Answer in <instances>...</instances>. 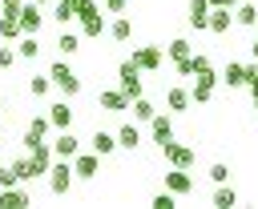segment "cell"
<instances>
[{
    "label": "cell",
    "instance_id": "6da1fadb",
    "mask_svg": "<svg viewBox=\"0 0 258 209\" xmlns=\"http://www.w3.org/2000/svg\"><path fill=\"white\" fill-rule=\"evenodd\" d=\"M44 177H48V193H52V197H64V193L73 189V165H69V161H60V157L48 165V173H44Z\"/></svg>",
    "mask_w": 258,
    "mask_h": 209
},
{
    "label": "cell",
    "instance_id": "7a4b0ae2",
    "mask_svg": "<svg viewBox=\"0 0 258 209\" xmlns=\"http://www.w3.org/2000/svg\"><path fill=\"white\" fill-rule=\"evenodd\" d=\"M48 80H52V84H56L64 96H77V92H81V76H77V72H73L64 60H52V68H48Z\"/></svg>",
    "mask_w": 258,
    "mask_h": 209
},
{
    "label": "cell",
    "instance_id": "3957f363",
    "mask_svg": "<svg viewBox=\"0 0 258 209\" xmlns=\"http://www.w3.org/2000/svg\"><path fill=\"white\" fill-rule=\"evenodd\" d=\"M24 153H28V169H32V181H40V177L48 173V165L56 161L48 141H36V145H32V149H24Z\"/></svg>",
    "mask_w": 258,
    "mask_h": 209
},
{
    "label": "cell",
    "instance_id": "277c9868",
    "mask_svg": "<svg viewBox=\"0 0 258 209\" xmlns=\"http://www.w3.org/2000/svg\"><path fill=\"white\" fill-rule=\"evenodd\" d=\"M141 72H157L161 68V60H165V48L161 44H141V48H133V56H129Z\"/></svg>",
    "mask_w": 258,
    "mask_h": 209
},
{
    "label": "cell",
    "instance_id": "5b68a950",
    "mask_svg": "<svg viewBox=\"0 0 258 209\" xmlns=\"http://www.w3.org/2000/svg\"><path fill=\"white\" fill-rule=\"evenodd\" d=\"M117 88L133 100V96H141V68L133 64V60H121V68H117Z\"/></svg>",
    "mask_w": 258,
    "mask_h": 209
},
{
    "label": "cell",
    "instance_id": "8992f818",
    "mask_svg": "<svg viewBox=\"0 0 258 209\" xmlns=\"http://www.w3.org/2000/svg\"><path fill=\"white\" fill-rule=\"evenodd\" d=\"M145 125H149V141H153L157 149H165V145L173 141V121H169L165 113H153V117H149Z\"/></svg>",
    "mask_w": 258,
    "mask_h": 209
},
{
    "label": "cell",
    "instance_id": "52a82bcc",
    "mask_svg": "<svg viewBox=\"0 0 258 209\" xmlns=\"http://www.w3.org/2000/svg\"><path fill=\"white\" fill-rule=\"evenodd\" d=\"M16 20H20V32H24V36H40V28H44V16H40V4H20V12H16Z\"/></svg>",
    "mask_w": 258,
    "mask_h": 209
},
{
    "label": "cell",
    "instance_id": "ba28073f",
    "mask_svg": "<svg viewBox=\"0 0 258 209\" xmlns=\"http://www.w3.org/2000/svg\"><path fill=\"white\" fill-rule=\"evenodd\" d=\"M81 153V141H77V133L73 129H56V141H52V157H60V161H73Z\"/></svg>",
    "mask_w": 258,
    "mask_h": 209
},
{
    "label": "cell",
    "instance_id": "9c48e42d",
    "mask_svg": "<svg viewBox=\"0 0 258 209\" xmlns=\"http://www.w3.org/2000/svg\"><path fill=\"white\" fill-rule=\"evenodd\" d=\"M69 165H73V177H81V181H93V177L101 173V157H97L93 149H89V153H77Z\"/></svg>",
    "mask_w": 258,
    "mask_h": 209
},
{
    "label": "cell",
    "instance_id": "30bf717a",
    "mask_svg": "<svg viewBox=\"0 0 258 209\" xmlns=\"http://www.w3.org/2000/svg\"><path fill=\"white\" fill-rule=\"evenodd\" d=\"M161 157H165V161H169L173 169H189V165L198 161V153H194L189 145H177V141H169V145L161 149Z\"/></svg>",
    "mask_w": 258,
    "mask_h": 209
},
{
    "label": "cell",
    "instance_id": "8fae6325",
    "mask_svg": "<svg viewBox=\"0 0 258 209\" xmlns=\"http://www.w3.org/2000/svg\"><path fill=\"white\" fill-rule=\"evenodd\" d=\"M165 189H169L173 197H189V193H194V177H189V169H169V173H165Z\"/></svg>",
    "mask_w": 258,
    "mask_h": 209
},
{
    "label": "cell",
    "instance_id": "7c38bea8",
    "mask_svg": "<svg viewBox=\"0 0 258 209\" xmlns=\"http://www.w3.org/2000/svg\"><path fill=\"white\" fill-rule=\"evenodd\" d=\"M24 205H32V197H28L24 185H8V189H0V209H24Z\"/></svg>",
    "mask_w": 258,
    "mask_h": 209
},
{
    "label": "cell",
    "instance_id": "4fadbf2b",
    "mask_svg": "<svg viewBox=\"0 0 258 209\" xmlns=\"http://www.w3.org/2000/svg\"><path fill=\"white\" fill-rule=\"evenodd\" d=\"M97 109H105V113H125V109H129V96H125L121 88H105V92L97 96Z\"/></svg>",
    "mask_w": 258,
    "mask_h": 209
},
{
    "label": "cell",
    "instance_id": "5bb4252c",
    "mask_svg": "<svg viewBox=\"0 0 258 209\" xmlns=\"http://www.w3.org/2000/svg\"><path fill=\"white\" fill-rule=\"evenodd\" d=\"M230 24H234V12H230V8H210L206 28H210L214 36H226V32H230Z\"/></svg>",
    "mask_w": 258,
    "mask_h": 209
},
{
    "label": "cell",
    "instance_id": "9a60e30c",
    "mask_svg": "<svg viewBox=\"0 0 258 209\" xmlns=\"http://www.w3.org/2000/svg\"><path fill=\"white\" fill-rule=\"evenodd\" d=\"M206 20H210V0H189V8H185V24L202 32Z\"/></svg>",
    "mask_w": 258,
    "mask_h": 209
},
{
    "label": "cell",
    "instance_id": "2e32d148",
    "mask_svg": "<svg viewBox=\"0 0 258 209\" xmlns=\"http://www.w3.org/2000/svg\"><path fill=\"white\" fill-rule=\"evenodd\" d=\"M113 137H117V149H129V153L141 149V129H137V125H121Z\"/></svg>",
    "mask_w": 258,
    "mask_h": 209
},
{
    "label": "cell",
    "instance_id": "e0dca14e",
    "mask_svg": "<svg viewBox=\"0 0 258 209\" xmlns=\"http://www.w3.org/2000/svg\"><path fill=\"white\" fill-rule=\"evenodd\" d=\"M89 149H93V153H97V157L105 161V157H109V153L117 149V137H113V133H105V129H97V133L89 137Z\"/></svg>",
    "mask_w": 258,
    "mask_h": 209
},
{
    "label": "cell",
    "instance_id": "ac0fdd59",
    "mask_svg": "<svg viewBox=\"0 0 258 209\" xmlns=\"http://www.w3.org/2000/svg\"><path fill=\"white\" fill-rule=\"evenodd\" d=\"M48 121H52V129H73V109H69V100L48 104Z\"/></svg>",
    "mask_w": 258,
    "mask_h": 209
},
{
    "label": "cell",
    "instance_id": "d6986e66",
    "mask_svg": "<svg viewBox=\"0 0 258 209\" xmlns=\"http://www.w3.org/2000/svg\"><path fill=\"white\" fill-rule=\"evenodd\" d=\"M105 32H109V36H113V40H117V44H125V40H129V36H133V20H129V16H125V12H121V16H117V20H113V24H105Z\"/></svg>",
    "mask_w": 258,
    "mask_h": 209
},
{
    "label": "cell",
    "instance_id": "ffe728a7",
    "mask_svg": "<svg viewBox=\"0 0 258 209\" xmlns=\"http://www.w3.org/2000/svg\"><path fill=\"white\" fill-rule=\"evenodd\" d=\"M254 20H258V4H250V0H238V4H234V24H242V28H254Z\"/></svg>",
    "mask_w": 258,
    "mask_h": 209
},
{
    "label": "cell",
    "instance_id": "44dd1931",
    "mask_svg": "<svg viewBox=\"0 0 258 209\" xmlns=\"http://www.w3.org/2000/svg\"><path fill=\"white\" fill-rule=\"evenodd\" d=\"M165 104H169V113H189V88H169L165 92Z\"/></svg>",
    "mask_w": 258,
    "mask_h": 209
},
{
    "label": "cell",
    "instance_id": "7402d4cb",
    "mask_svg": "<svg viewBox=\"0 0 258 209\" xmlns=\"http://www.w3.org/2000/svg\"><path fill=\"white\" fill-rule=\"evenodd\" d=\"M16 56L20 60H36L40 56V40L36 36H16Z\"/></svg>",
    "mask_w": 258,
    "mask_h": 209
},
{
    "label": "cell",
    "instance_id": "603a6c76",
    "mask_svg": "<svg viewBox=\"0 0 258 209\" xmlns=\"http://www.w3.org/2000/svg\"><path fill=\"white\" fill-rule=\"evenodd\" d=\"M210 205H218V209H234V205H238V193H234V189H230V185L222 181V185L214 189V197H210Z\"/></svg>",
    "mask_w": 258,
    "mask_h": 209
},
{
    "label": "cell",
    "instance_id": "cb8c5ba5",
    "mask_svg": "<svg viewBox=\"0 0 258 209\" xmlns=\"http://www.w3.org/2000/svg\"><path fill=\"white\" fill-rule=\"evenodd\" d=\"M16 36H24L16 12H0V40H16Z\"/></svg>",
    "mask_w": 258,
    "mask_h": 209
},
{
    "label": "cell",
    "instance_id": "d4e9b609",
    "mask_svg": "<svg viewBox=\"0 0 258 209\" xmlns=\"http://www.w3.org/2000/svg\"><path fill=\"white\" fill-rule=\"evenodd\" d=\"M52 20H56V24L77 20V0H52Z\"/></svg>",
    "mask_w": 258,
    "mask_h": 209
},
{
    "label": "cell",
    "instance_id": "484cf974",
    "mask_svg": "<svg viewBox=\"0 0 258 209\" xmlns=\"http://www.w3.org/2000/svg\"><path fill=\"white\" fill-rule=\"evenodd\" d=\"M101 32H105V16H101V12H97V16H85V20H81V36H85V40H97Z\"/></svg>",
    "mask_w": 258,
    "mask_h": 209
},
{
    "label": "cell",
    "instance_id": "4316f807",
    "mask_svg": "<svg viewBox=\"0 0 258 209\" xmlns=\"http://www.w3.org/2000/svg\"><path fill=\"white\" fill-rule=\"evenodd\" d=\"M189 52H194V44H189L185 36H173V40L165 44V56H169V60H185Z\"/></svg>",
    "mask_w": 258,
    "mask_h": 209
},
{
    "label": "cell",
    "instance_id": "83f0119b",
    "mask_svg": "<svg viewBox=\"0 0 258 209\" xmlns=\"http://www.w3.org/2000/svg\"><path fill=\"white\" fill-rule=\"evenodd\" d=\"M222 84H226V88H242V84H246V72H242V64H234V60H230V64L222 68Z\"/></svg>",
    "mask_w": 258,
    "mask_h": 209
},
{
    "label": "cell",
    "instance_id": "f1b7e54d",
    "mask_svg": "<svg viewBox=\"0 0 258 209\" xmlns=\"http://www.w3.org/2000/svg\"><path fill=\"white\" fill-rule=\"evenodd\" d=\"M214 88H218V84H206V80H198V84L189 88V104H210V100H214Z\"/></svg>",
    "mask_w": 258,
    "mask_h": 209
},
{
    "label": "cell",
    "instance_id": "f546056e",
    "mask_svg": "<svg viewBox=\"0 0 258 209\" xmlns=\"http://www.w3.org/2000/svg\"><path fill=\"white\" fill-rule=\"evenodd\" d=\"M8 169H12V177H16L20 185H28V181H32V169H28V153H20L16 161H8Z\"/></svg>",
    "mask_w": 258,
    "mask_h": 209
},
{
    "label": "cell",
    "instance_id": "4dcf8cb0",
    "mask_svg": "<svg viewBox=\"0 0 258 209\" xmlns=\"http://www.w3.org/2000/svg\"><path fill=\"white\" fill-rule=\"evenodd\" d=\"M56 48H60L64 56H73V52H81V36H77V32H60V36H56Z\"/></svg>",
    "mask_w": 258,
    "mask_h": 209
},
{
    "label": "cell",
    "instance_id": "1f68e13d",
    "mask_svg": "<svg viewBox=\"0 0 258 209\" xmlns=\"http://www.w3.org/2000/svg\"><path fill=\"white\" fill-rule=\"evenodd\" d=\"M129 109H133V117H137V121H149V117L157 113V109H153V100H145V96H133V100H129Z\"/></svg>",
    "mask_w": 258,
    "mask_h": 209
},
{
    "label": "cell",
    "instance_id": "d6a6232c",
    "mask_svg": "<svg viewBox=\"0 0 258 209\" xmlns=\"http://www.w3.org/2000/svg\"><path fill=\"white\" fill-rule=\"evenodd\" d=\"M28 133H36V137H48V133H52V121H48V113H36V117L28 121Z\"/></svg>",
    "mask_w": 258,
    "mask_h": 209
},
{
    "label": "cell",
    "instance_id": "836d02e7",
    "mask_svg": "<svg viewBox=\"0 0 258 209\" xmlns=\"http://www.w3.org/2000/svg\"><path fill=\"white\" fill-rule=\"evenodd\" d=\"M189 68H194V76H206V72H214L210 56H202V52H189Z\"/></svg>",
    "mask_w": 258,
    "mask_h": 209
},
{
    "label": "cell",
    "instance_id": "e575fe53",
    "mask_svg": "<svg viewBox=\"0 0 258 209\" xmlns=\"http://www.w3.org/2000/svg\"><path fill=\"white\" fill-rule=\"evenodd\" d=\"M28 92H32V96H48V92H52V80H48V76H32V80H28Z\"/></svg>",
    "mask_w": 258,
    "mask_h": 209
},
{
    "label": "cell",
    "instance_id": "d590c367",
    "mask_svg": "<svg viewBox=\"0 0 258 209\" xmlns=\"http://www.w3.org/2000/svg\"><path fill=\"white\" fill-rule=\"evenodd\" d=\"M242 72H246V88H250V92H254V100H258V60L242 64Z\"/></svg>",
    "mask_w": 258,
    "mask_h": 209
},
{
    "label": "cell",
    "instance_id": "8d00e7d4",
    "mask_svg": "<svg viewBox=\"0 0 258 209\" xmlns=\"http://www.w3.org/2000/svg\"><path fill=\"white\" fill-rule=\"evenodd\" d=\"M149 205H153V209H173V205H177V197H173L169 189H161V193H153V201H149Z\"/></svg>",
    "mask_w": 258,
    "mask_h": 209
},
{
    "label": "cell",
    "instance_id": "74e56055",
    "mask_svg": "<svg viewBox=\"0 0 258 209\" xmlns=\"http://www.w3.org/2000/svg\"><path fill=\"white\" fill-rule=\"evenodd\" d=\"M206 177H210L214 185H222V181H230V165H222V161H218V165H210V173H206Z\"/></svg>",
    "mask_w": 258,
    "mask_h": 209
},
{
    "label": "cell",
    "instance_id": "f35d334b",
    "mask_svg": "<svg viewBox=\"0 0 258 209\" xmlns=\"http://www.w3.org/2000/svg\"><path fill=\"white\" fill-rule=\"evenodd\" d=\"M101 12V4L97 0H77V20H85V16H97Z\"/></svg>",
    "mask_w": 258,
    "mask_h": 209
},
{
    "label": "cell",
    "instance_id": "ab89813d",
    "mask_svg": "<svg viewBox=\"0 0 258 209\" xmlns=\"http://www.w3.org/2000/svg\"><path fill=\"white\" fill-rule=\"evenodd\" d=\"M12 64H16V48L0 44V68H12Z\"/></svg>",
    "mask_w": 258,
    "mask_h": 209
},
{
    "label": "cell",
    "instance_id": "60d3db41",
    "mask_svg": "<svg viewBox=\"0 0 258 209\" xmlns=\"http://www.w3.org/2000/svg\"><path fill=\"white\" fill-rule=\"evenodd\" d=\"M8 185H20V181L12 177V169H8V165H0V189H8Z\"/></svg>",
    "mask_w": 258,
    "mask_h": 209
},
{
    "label": "cell",
    "instance_id": "b9f144b4",
    "mask_svg": "<svg viewBox=\"0 0 258 209\" xmlns=\"http://www.w3.org/2000/svg\"><path fill=\"white\" fill-rule=\"evenodd\" d=\"M173 72H177V76H194V68H189V56H185V60H173Z\"/></svg>",
    "mask_w": 258,
    "mask_h": 209
},
{
    "label": "cell",
    "instance_id": "7bdbcfd3",
    "mask_svg": "<svg viewBox=\"0 0 258 209\" xmlns=\"http://www.w3.org/2000/svg\"><path fill=\"white\" fill-rule=\"evenodd\" d=\"M105 8H109V12H113V16H121V12H125V8H129V0H105Z\"/></svg>",
    "mask_w": 258,
    "mask_h": 209
},
{
    "label": "cell",
    "instance_id": "ee69618b",
    "mask_svg": "<svg viewBox=\"0 0 258 209\" xmlns=\"http://www.w3.org/2000/svg\"><path fill=\"white\" fill-rule=\"evenodd\" d=\"M24 0H0V12H20Z\"/></svg>",
    "mask_w": 258,
    "mask_h": 209
},
{
    "label": "cell",
    "instance_id": "f6af8a7d",
    "mask_svg": "<svg viewBox=\"0 0 258 209\" xmlns=\"http://www.w3.org/2000/svg\"><path fill=\"white\" fill-rule=\"evenodd\" d=\"M222 4H226V8H234V4H238V0H222Z\"/></svg>",
    "mask_w": 258,
    "mask_h": 209
},
{
    "label": "cell",
    "instance_id": "bcb514c9",
    "mask_svg": "<svg viewBox=\"0 0 258 209\" xmlns=\"http://www.w3.org/2000/svg\"><path fill=\"white\" fill-rule=\"evenodd\" d=\"M32 4H52V0H32Z\"/></svg>",
    "mask_w": 258,
    "mask_h": 209
},
{
    "label": "cell",
    "instance_id": "7dc6e473",
    "mask_svg": "<svg viewBox=\"0 0 258 209\" xmlns=\"http://www.w3.org/2000/svg\"><path fill=\"white\" fill-rule=\"evenodd\" d=\"M0 113H4V96H0Z\"/></svg>",
    "mask_w": 258,
    "mask_h": 209
},
{
    "label": "cell",
    "instance_id": "c3c4849f",
    "mask_svg": "<svg viewBox=\"0 0 258 209\" xmlns=\"http://www.w3.org/2000/svg\"><path fill=\"white\" fill-rule=\"evenodd\" d=\"M0 145H4V129H0Z\"/></svg>",
    "mask_w": 258,
    "mask_h": 209
},
{
    "label": "cell",
    "instance_id": "681fc988",
    "mask_svg": "<svg viewBox=\"0 0 258 209\" xmlns=\"http://www.w3.org/2000/svg\"><path fill=\"white\" fill-rule=\"evenodd\" d=\"M254 109H258V100H254Z\"/></svg>",
    "mask_w": 258,
    "mask_h": 209
}]
</instances>
